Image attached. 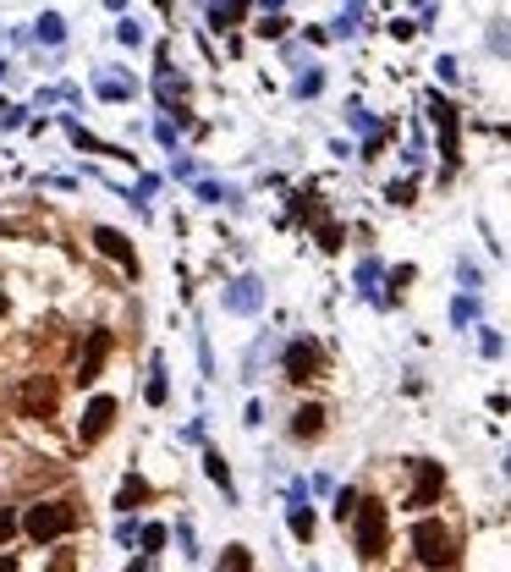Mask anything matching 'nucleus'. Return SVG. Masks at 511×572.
Instances as JSON below:
<instances>
[{
  "label": "nucleus",
  "instance_id": "obj_1",
  "mask_svg": "<svg viewBox=\"0 0 511 572\" xmlns=\"http://www.w3.org/2000/svg\"><path fill=\"white\" fill-rule=\"evenodd\" d=\"M412 551H418V561H424L429 572H451V567L462 561L457 534L445 528L440 518H418V523H412Z\"/></svg>",
  "mask_w": 511,
  "mask_h": 572
},
{
  "label": "nucleus",
  "instance_id": "obj_2",
  "mask_svg": "<svg viewBox=\"0 0 511 572\" xmlns=\"http://www.w3.org/2000/svg\"><path fill=\"white\" fill-rule=\"evenodd\" d=\"M22 528L39 539H61V534H72L77 528V512H72V501H39V506H28V518H22Z\"/></svg>",
  "mask_w": 511,
  "mask_h": 572
},
{
  "label": "nucleus",
  "instance_id": "obj_3",
  "mask_svg": "<svg viewBox=\"0 0 511 572\" xmlns=\"http://www.w3.org/2000/svg\"><path fill=\"white\" fill-rule=\"evenodd\" d=\"M353 523H358V556H363V561H379V556H385V506L358 495Z\"/></svg>",
  "mask_w": 511,
  "mask_h": 572
},
{
  "label": "nucleus",
  "instance_id": "obj_4",
  "mask_svg": "<svg viewBox=\"0 0 511 572\" xmlns=\"http://www.w3.org/2000/svg\"><path fill=\"white\" fill-rule=\"evenodd\" d=\"M424 110H429V121H434V133H440V160L457 166V160H462V116H457V105L434 94Z\"/></svg>",
  "mask_w": 511,
  "mask_h": 572
},
{
  "label": "nucleus",
  "instance_id": "obj_5",
  "mask_svg": "<svg viewBox=\"0 0 511 572\" xmlns=\"http://www.w3.org/2000/svg\"><path fill=\"white\" fill-rule=\"evenodd\" d=\"M116 396H88V407H83V419H77V440L83 446H100V440L110 435V424H116Z\"/></svg>",
  "mask_w": 511,
  "mask_h": 572
},
{
  "label": "nucleus",
  "instance_id": "obj_6",
  "mask_svg": "<svg viewBox=\"0 0 511 572\" xmlns=\"http://www.w3.org/2000/svg\"><path fill=\"white\" fill-rule=\"evenodd\" d=\"M319 369H325L319 341H292V347H286V380H292V386H308V380H319Z\"/></svg>",
  "mask_w": 511,
  "mask_h": 572
},
{
  "label": "nucleus",
  "instance_id": "obj_7",
  "mask_svg": "<svg viewBox=\"0 0 511 572\" xmlns=\"http://www.w3.org/2000/svg\"><path fill=\"white\" fill-rule=\"evenodd\" d=\"M93 248H100L105 259H116V265H121L126 275H138V248L126 242V237H121L116 226H93Z\"/></svg>",
  "mask_w": 511,
  "mask_h": 572
},
{
  "label": "nucleus",
  "instance_id": "obj_8",
  "mask_svg": "<svg viewBox=\"0 0 511 572\" xmlns=\"http://www.w3.org/2000/svg\"><path fill=\"white\" fill-rule=\"evenodd\" d=\"M55 413V380L50 374H34L22 386V419H50Z\"/></svg>",
  "mask_w": 511,
  "mask_h": 572
},
{
  "label": "nucleus",
  "instance_id": "obj_9",
  "mask_svg": "<svg viewBox=\"0 0 511 572\" xmlns=\"http://www.w3.org/2000/svg\"><path fill=\"white\" fill-rule=\"evenodd\" d=\"M105 358H110V331H93L88 347H83V364H77V380H83V386H93V380L105 374Z\"/></svg>",
  "mask_w": 511,
  "mask_h": 572
},
{
  "label": "nucleus",
  "instance_id": "obj_10",
  "mask_svg": "<svg viewBox=\"0 0 511 572\" xmlns=\"http://www.w3.org/2000/svg\"><path fill=\"white\" fill-rule=\"evenodd\" d=\"M412 473H418V485H412L407 506H429V501L445 490V468H440V462H412Z\"/></svg>",
  "mask_w": 511,
  "mask_h": 572
},
{
  "label": "nucleus",
  "instance_id": "obj_11",
  "mask_svg": "<svg viewBox=\"0 0 511 572\" xmlns=\"http://www.w3.org/2000/svg\"><path fill=\"white\" fill-rule=\"evenodd\" d=\"M220 303H226L231 314H253V308H259V303H264V286H259V281H253V275H242V281H231V292H226V298H220Z\"/></svg>",
  "mask_w": 511,
  "mask_h": 572
},
{
  "label": "nucleus",
  "instance_id": "obj_12",
  "mask_svg": "<svg viewBox=\"0 0 511 572\" xmlns=\"http://www.w3.org/2000/svg\"><path fill=\"white\" fill-rule=\"evenodd\" d=\"M319 435H325V407H319V402L297 407L292 413V440H319Z\"/></svg>",
  "mask_w": 511,
  "mask_h": 572
},
{
  "label": "nucleus",
  "instance_id": "obj_13",
  "mask_svg": "<svg viewBox=\"0 0 511 572\" xmlns=\"http://www.w3.org/2000/svg\"><path fill=\"white\" fill-rule=\"evenodd\" d=\"M138 501H149V479H138V473H126V479H121V490H116V506H121V512H133Z\"/></svg>",
  "mask_w": 511,
  "mask_h": 572
},
{
  "label": "nucleus",
  "instance_id": "obj_14",
  "mask_svg": "<svg viewBox=\"0 0 511 572\" xmlns=\"http://www.w3.org/2000/svg\"><path fill=\"white\" fill-rule=\"evenodd\" d=\"M215 572H253V551H247V545H226Z\"/></svg>",
  "mask_w": 511,
  "mask_h": 572
},
{
  "label": "nucleus",
  "instance_id": "obj_15",
  "mask_svg": "<svg viewBox=\"0 0 511 572\" xmlns=\"http://www.w3.org/2000/svg\"><path fill=\"white\" fill-rule=\"evenodd\" d=\"M143 396H149V407H166V396H171V386H166V364H159V358H154V369H149V391H143Z\"/></svg>",
  "mask_w": 511,
  "mask_h": 572
},
{
  "label": "nucleus",
  "instance_id": "obj_16",
  "mask_svg": "<svg viewBox=\"0 0 511 572\" xmlns=\"http://www.w3.org/2000/svg\"><path fill=\"white\" fill-rule=\"evenodd\" d=\"M242 12H247V0H215L209 22H215V28H231V22H242Z\"/></svg>",
  "mask_w": 511,
  "mask_h": 572
},
{
  "label": "nucleus",
  "instance_id": "obj_17",
  "mask_svg": "<svg viewBox=\"0 0 511 572\" xmlns=\"http://www.w3.org/2000/svg\"><path fill=\"white\" fill-rule=\"evenodd\" d=\"M34 39H39V45H61V39H67V22H61L55 12H45L39 28H34Z\"/></svg>",
  "mask_w": 511,
  "mask_h": 572
},
{
  "label": "nucleus",
  "instance_id": "obj_18",
  "mask_svg": "<svg viewBox=\"0 0 511 572\" xmlns=\"http://www.w3.org/2000/svg\"><path fill=\"white\" fill-rule=\"evenodd\" d=\"M204 473H209V479L231 495V468H226V457H220V452H204Z\"/></svg>",
  "mask_w": 511,
  "mask_h": 572
},
{
  "label": "nucleus",
  "instance_id": "obj_19",
  "mask_svg": "<svg viewBox=\"0 0 511 572\" xmlns=\"http://www.w3.org/2000/svg\"><path fill=\"white\" fill-rule=\"evenodd\" d=\"M286 523H292V534L303 539V545L313 539V512H308V506H292V518H286Z\"/></svg>",
  "mask_w": 511,
  "mask_h": 572
},
{
  "label": "nucleus",
  "instance_id": "obj_20",
  "mask_svg": "<svg viewBox=\"0 0 511 572\" xmlns=\"http://www.w3.org/2000/svg\"><path fill=\"white\" fill-rule=\"evenodd\" d=\"M138 545H143V551L154 556L159 545H166V523H149V528H138Z\"/></svg>",
  "mask_w": 511,
  "mask_h": 572
},
{
  "label": "nucleus",
  "instance_id": "obj_21",
  "mask_svg": "<svg viewBox=\"0 0 511 572\" xmlns=\"http://www.w3.org/2000/svg\"><path fill=\"white\" fill-rule=\"evenodd\" d=\"M182 94H187V83H182V78H171V72H159V100L171 105V100H182Z\"/></svg>",
  "mask_w": 511,
  "mask_h": 572
},
{
  "label": "nucleus",
  "instance_id": "obj_22",
  "mask_svg": "<svg viewBox=\"0 0 511 572\" xmlns=\"http://www.w3.org/2000/svg\"><path fill=\"white\" fill-rule=\"evenodd\" d=\"M199 199L204 204H231L237 193H231V187H215V182H199Z\"/></svg>",
  "mask_w": 511,
  "mask_h": 572
},
{
  "label": "nucleus",
  "instance_id": "obj_23",
  "mask_svg": "<svg viewBox=\"0 0 511 572\" xmlns=\"http://www.w3.org/2000/svg\"><path fill=\"white\" fill-rule=\"evenodd\" d=\"M100 94H105V100H133V83H121V78H100Z\"/></svg>",
  "mask_w": 511,
  "mask_h": 572
},
{
  "label": "nucleus",
  "instance_id": "obj_24",
  "mask_svg": "<svg viewBox=\"0 0 511 572\" xmlns=\"http://www.w3.org/2000/svg\"><path fill=\"white\" fill-rule=\"evenodd\" d=\"M353 512H358V490H341V495H336V518L353 523Z\"/></svg>",
  "mask_w": 511,
  "mask_h": 572
},
{
  "label": "nucleus",
  "instance_id": "obj_25",
  "mask_svg": "<svg viewBox=\"0 0 511 572\" xmlns=\"http://www.w3.org/2000/svg\"><path fill=\"white\" fill-rule=\"evenodd\" d=\"M374 281H379V265L363 259V265H358V292H374Z\"/></svg>",
  "mask_w": 511,
  "mask_h": 572
},
{
  "label": "nucleus",
  "instance_id": "obj_26",
  "mask_svg": "<svg viewBox=\"0 0 511 572\" xmlns=\"http://www.w3.org/2000/svg\"><path fill=\"white\" fill-rule=\"evenodd\" d=\"M478 353H484V358H500V353H506V341H500L495 331H484V336H478Z\"/></svg>",
  "mask_w": 511,
  "mask_h": 572
},
{
  "label": "nucleus",
  "instance_id": "obj_27",
  "mask_svg": "<svg viewBox=\"0 0 511 572\" xmlns=\"http://www.w3.org/2000/svg\"><path fill=\"white\" fill-rule=\"evenodd\" d=\"M385 199L407 209V204H412V182H391V187H385Z\"/></svg>",
  "mask_w": 511,
  "mask_h": 572
},
{
  "label": "nucleus",
  "instance_id": "obj_28",
  "mask_svg": "<svg viewBox=\"0 0 511 572\" xmlns=\"http://www.w3.org/2000/svg\"><path fill=\"white\" fill-rule=\"evenodd\" d=\"M319 248H325V253L341 248V226H336V220H330V226H319Z\"/></svg>",
  "mask_w": 511,
  "mask_h": 572
},
{
  "label": "nucleus",
  "instance_id": "obj_29",
  "mask_svg": "<svg viewBox=\"0 0 511 572\" xmlns=\"http://www.w3.org/2000/svg\"><path fill=\"white\" fill-rule=\"evenodd\" d=\"M451 320H457V325H467V320H478V303H473V298H462V303L451 308Z\"/></svg>",
  "mask_w": 511,
  "mask_h": 572
},
{
  "label": "nucleus",
  "instance_id": "obj_30",
  "mask_svg": "<svg viewBox=\"0 0 511 572\" xmlns=\"http://www.w3.org/2000/svg\"><path fill=\"white\" fill-rule=\"evenodd\" d=\"M116 34H121V45H138V39H143V28H138L133 17H121V28H116Z\"/></svg>",
  "mask_w": 511,
  "mask_h": 572
},
{
  "label": "nucleus",
  "instance_id": "obj_31",
  "mask_svg": "<svg viewBox=\"0 0 511 572\" xmlns=\"http://www.w3.org/2000/svg\"><path fill=\"white\" fill-rule=\"evenodd\" d=\"M12 534H17V512H6V506H0V545H6Z\"/></svg>",
  "mask_w": 511,
  "mask_h": 572
},
{
  "label": "nucleus",
  "instance_id": "obj_32",
  "mask_svg": "<svg viewBox=\"0 0 511 572\" xmlns=\"http://www.w3.org/2000/svg\"><path fill=\"white\" fill-rule=\"evenodd\" d=\"M286 34V22L280 17H270V22H259V39H280Z\"/></svg>",
  "mask_w": 511,
  "mask_h": 572
},
{
  "label": "nucleus",
  "instance_id": "obj_33",
  "mask_svg": "<svg viewBox=\"0 0 511 572\" xmlns=\"http://www.w3.org/2000/svg\"><path fill=\"white\" fill-rule=\"evenodd\" d=\"M434 72H440L445 83H457V61H451V55H440V61H434Z\"/></svg>",
  "mask_w": 511,
  "mask_h": 572
},
{
  "label": "nucleus",
  "instance_id": "obj_34",
  "mask_svg": "<svg viewBox=\"0 0 511 572\" xmlns=\"http://www.w3.org/2000/svg\"><path fill=\"white\" fill-rule=\"evenodd\" d=\"M462 286L467 292H484V286H478V265H462Z\"/></svg>",
  "mask_w": 511,
  "mask_h": 572
},
{
  "label": "nucleus",
  "instance_id": "obj_35",
  "mask_svg": "<svg viewBox=\"0 0 511 572\" xmlns=\"http://www.w3.org/2000/svg\"><path fill=\"white\" fill-rule=\"evenodd\" d=\"M171 176H182V182H193L199 171H193V160H171Z\"/></svg>",
  "mask_w": 511,
  "mask_h": 572
},
{
  "label": "nucleus",
  "instance_id": "obj_36",
  "mask_svg": "<svg viewBox=\"0 0 511 572\" xmlns=\"http://www.w3.org/2000/svg\"><path fill=\"white\" fill-rule=\"evenodd\" d=\"M319 88H325V78H319V72H308V78L297 83V94H319Z\"/></svg>",
  "mask_w": 511,
  "mask_h": 572
},
{
  "label": "nucleus",
  "instance_id": "obj_37",
  "mask_svg": "<svg viewBox=\"0 0 511 572\" xmlns=\"http://www.w3.org/2000/svg\"><path fill=\"white\" fill-rule=\"evenodd\" d=\"M0 572H17V561H12V556H6V561H0Z\"/></svg>",
  "mask_w": 511,
  "mask_h": 572
},
{
  "label": "nucleus",
  "instance_id": "obj_38",
  "mask_svg": "<svg viewBox=\"0 0 511 572\" xmlns=\"http://www.w3.org/2000/svg\"><path fill=\"white\" fill-rule=\"evenodd\" d=\"M105 6H110V12H121V6H126V0H105Z\"/></svg>",
  "mask_w": 511,
  "mask_h": 572
},
{
  "label": "nucleus",
  "instance_id": "obj_39",
  "mask_svg": "<svg viewBox=\"0 0 511 572\" xmlns=\"http://www.w3.org/2000/svg\"><path fill=\"white\" fill-rule=\"evenodd\" d=\"M0 314H6V292H0Z\"/></svg>",
  "mask_w": 511,
  "mask_h": 572
}]
</instances>
